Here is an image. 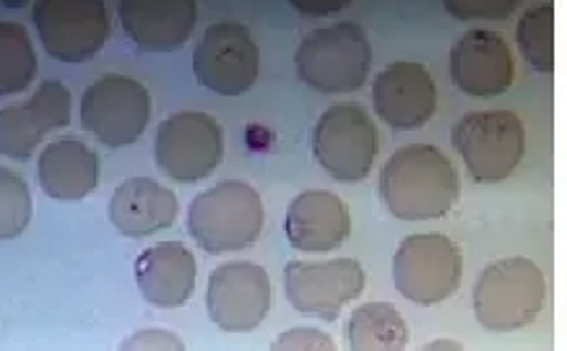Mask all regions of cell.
<instances>
[{
  "instance_id": "cell-4",
  "label": "cell",
  "mask_w": 567,
  "mask_h": 351,
  "mask_svg": "<svg viewBox=\"0 0 567 351\" xmlns=\"http://www.w3.org/2000/svg\"><path fill=\"white\" fill-rule=\"evenodd\" d=\"M264 200L243 180H224L198 193L188 208L190 237L208 256L250 248L264 231Z\"/></svg>"
},
{
  "instance_id": "cell-26",
  "label": "cell",
  "mask_w": 567,
  "mask_h": 351,
  "mask_svg": "<svg viewBox=\"0 0 567 351\" xmlns=\"http://www.w3.org/2000/svg\"><path fill=\"white\" fill-rule=\"evenodd\" d=\"M443 6L458 21H505L520 11V0H445Z\"/></svg>"
},
{
  "instance_id": "cell-23",
  "label": "cell",
  "mask_w": 567,
  "mask_h": 351,
  "mask_svg": "<svg viewBox=\"0 0 567 351\" xmlns=\"http://www.w3.org/2000/svg\"><path fill=\"white\" fill-rule=\"evenodd\" d=\"M37 79V50L27 27L0 21V96L24 92Z\"/></svg>"
},
{
  "instance_id": "cell-15",
  "label": "cell",
  "mask_w": 567,
  "mask_h": 351,
  "mask_svg": "<svg viewBox=\"0 0 567 351\" xmlns=\"http://www.w3.org/2000/svg\"><path fill=\"white\" fill-rule=\"evenodd\" d=\"M71 125V92L63 81L48 79L19 107L0 110V156L27 162L40 141Z\"/></svg>"
},
{
  "instance_id": "cell-6",
  "label": "cell",
  "mask_w": 567,
  "mask_h": 351,
  "mask_svg": "<svg viewBox=\"0 0 567 351\" xmlns=\"http://www.w3.org/2000/svg\"><path fill=\"white\" fill-rule=\"evenodd\" d=\"M464 279V252L447 235H412L393 256V283L404 300L432 308L451 300Z\"/></svg>"
},
{
  "instance_id": "cell-28",
  "label": "cell",
  "mask_w": 567,
  "mask_h": 351,
  "mask_svg": "<svg viewBox=\"0 0 567 351\" xmlns=\"http://www.w3.org/2000/svg\"><path fill=\"white\" fill-rule=\"evenodd\" d=\"M121 351H188L183 339L164 328H144L121 343Z\"/></svg>"
},
{
  "instance_id": "cell-9",
  "label": "cell",
  "mask_w": 567,
  "mask_h": 351,
  "mask_svg": "<svg viewBox=\"0 0 567 351\" xmlns=\"http://www.w3.org/2000/svg\"><path fill=\"white\" fill-rule=\"evenodd\" d=\"M32 21L42 48L61 63H86L110 42V11L102 0H40Z\"/></svg>"
},
{
  "instance_id": "cell-19",
  "label": "cell",
  "mask_w": 567,
  "mask_h": 351,
  "mask_svg": "<svg viewBox=\"0 0 567 351\" xmlns=\"http://www.w3.org/2000/svg\"><path fill=\"white\" fill-rule=\"evenodd\" d=\"M198 264L183 242H156L136 258V283L154 308H183L196 291Z\"/></svg>"
},
{
  "instance_id": "cell-7",
  "label": "cell",
  "mask_w": 567,
  "mask_h": 351,
  "mask_svg": "<svg viewBox=\"0 0 567 351\" xmlns=\"http://www.w3.org/2000/svg\"><path fill=\"white\" fill-rule=\"evenodd\" d=\"M378 125L357 104H336L312 128V154L336 183H362L375 167Z\"/></svg>"
},
{
  "instance_id": "cell-11",
  "label": "cell",
  "mask_w": 567,
  "mask_h": 351,
  "mask_svg": "<svg viewBox=\"0 0 567 351\" xmlns=\"http://www.w3.org/2000/svg\"><path fill=\"white\" fill-rule=\"evenodd\" d=\"M258 42L240 21H216L193 50V73L198 84L221 96L250 92L258 81Z\"/></svg>"
},
{
  "instance_id": "cell-21",
  "label": "cell",
  "mask_w": 567,
  "mask_h": 351,
  "mask_svg": "<svg viewBox=\"0 0 567 351\" xmlns=\"http://www.w3.org/2000/svg\"><path fill=\"white\" fill-rule=\"evenodd\" d=\"M37 180L44 196L65 204L84 200L100 185V156L76 136L58 138L42 148Z\"/></svg>"
},
{
  "instance_id": "cell-14",
  "label": "cell",
  "mask_w": 567,
  "mask_h": 351,
  "mask_svg": "<svg viewBox=\"0 0 567 351\" xmlns=\"http://www.w3.org/2000/svg\"><path fill=\"white\" fill-rule=\"evenodd\" d=\"M451 79L461 92L476 100H495L516 81V58L492 29H468L453 42L447 58Z\"/></svg>"
},
{
  "instance_id": "cell-16",
  "label": "cell",
  "mask_w": 567,
  "mask_h": 351,
  "mask_svg": "<svg viewBox=\"0 0 567 351\" xmlns=\"http://www.w3.org/2000/svg\"><path fill=\"white\" fill-rule=\"evenodd\" d=\"M372 102L383 123L395 131H420L437 112V86L416 61L385 65L372 84Z\"/></svg>"
},
{
  "instance_id": "cell-27",
  "label": "cell",
  "mask_w": 567,
  "mask_h": 351,
  "mask_svg": "<svg viewBox=\"0 0 567 351\" xmlns=\"http://www.w3.org/2000/svg\"><path fill=\"white\" fill-rule=\"evenodd\" d=\"M268 351H339L331 335L326 331H318V328L310 326H297L289 328L276 335V341L271 343Z\"/></svg>"
},
{
  "instance_id": "cell-5",
  "label": "cell",
  "mask_w": 567,
  "mask_h": 351,
  "mask_svg": "<svg viewBox=\"0 0 567 351\" xmlns=\"http://www.w3.org/2000/svg\"><path fill=\"white\" fill-rule=\"evenodd\" d=\"M453 148L476 183H503L526 154V125L511 110L468 112L451 131Z\"/></svg>"
},
{
  "instance_id": "cell-13",
  "label": "cell",
  "mask_w": 567,
  "mask_h": 351,
  "mask_svg": "<svg viewBox=\"0 0 567 351\" xmlns=\"http://www.w3.org/2000/svg\"><path fill=\"white\" fill-rule=\"evenodd\" d=\"M364 268L354 258H336L323 264L292 260L284 268L287 300L302 316L333 323L341 310L364 291Z\"/></svg>"
},
{
  "instance_id": "cell-8",
  "label": "cell",
  "mask_w": 567,
  "mask_h": 351,
  "mask_svg": "<svg viewBox=\"0 0 567 351\" xmlns=\"http://www.w3.org/2000/svg\"><path fill=\"white\" fill-rule=\"evenodd\" d=\"M152 96L131 76L107 73L96 79L81 100V125L107 148L136 144L148 128Z\"/></svg>"
},
{
  "instance_id": "cell-25",
  "label": "cell",
  "mask_w": 567,
  "mask_h": 351,
  "mask_svg": "<svg viewBox=\"0 0 567 351\" xmlns=\"http://www.w3.org/2000/svg\"><path fill=\"white\" fill-rule=\"evenodd\" d=\"M32 221V193L19 172L0 167V240H17Z\"/></svg>"
},
{
  "instance_id": "cell-2",
  "label": "cell",
  "mask_w": 567,
  "mask_h": 351,
  "mask_svg": "<svg viewBox=\"0 0 567 351\" xmlns=\"http://www.w3.org/2000/svg\"><path fill=\"white\" fill-rule=\"evenodd\" d=\"M547 279L532 258L516 256L489 264L474 283V316L492 333L524 331L542 316Z\"/></svg>"
},
{
  "instance_id": "cell-18",
  "label": "cell",
  "mask_w": 567,
  "mask_h": 351,
  "mask_svg": "<svg viewBox=\"0 0 567 351\" xmlns=\"http://www.w3.org/2000/svg\"><path fill=\"white\" fill-rule=\"evenodd\" d=\"M284 231L295 250L331 252L352 235V214L331 190H305L289 204Z\"/></svg>"
},
{
  "instance_id": "cell-22",
  "label": "cell",
  "mask_w": 567,
  "mask_h": 351,
  "mask_svg": "<svg viewBox=\"0 0 567 351\" xmlns=\"http://www.w3.org/2000/svg\"><path fill=\"white\" fill-rule=\"evenodd\" d=\"M347 341L352 351H406L409 326L391 302H368L349 316Z\"/></svg>"
},
{
  "instance_id": "cell-3",
  "label": "cell",
  "mask_w": 567,
  "mask_h": 351,
  "mask_svg": "<svg viewBox=\"0 0 567 351\" xmlns=\"http://www.w3.org/2000/svg\"><path fill=\"white\" fill-rule=\"evenodd\" d=\"M295 69L316 92H360L370 79L372 42L364 27L354 21L312 29L295 52Z\"/></svg>"
},
{
  "instance_id": "cell-12",
  "label": "cell",
  "mask_w": 567,
  "mask_h": 351,
  "mask_svg": "<svg viewBox=\"0 0 567 351\" xmlns=\"http://www.w3.org/2000/svg\"><path fill=\"white\" fill-rule=\"evenodd\" d=\"M274 308V287L266 268L250 260L221 264L208 276L206 310L216 328L227 333H250Z\"/></svg>"
},
{
  "instance_id": "cell-1",
  "label": "cell",
  "mask_w": 567,
  "mask_h": 351,
  "mask_svg": "<svg viewBox=\"0 0 567 351\" xmlns=\"http://www.w3.org/2000/svg\"><path fill=\"white\" fill-rule=\"evenodd\" d=\"M388 214L401 221L443 219L461 198V177L453 162L432 144L404 146L383 164L378 180Z\"/></svg>"
},
{
  "instance_id": "cell-30",
  "label": "cell",
  "mask_w": 567,
  "mask_h": 351,
  "mask_svg": "<svg viewBox=\"0 0 567 351\" xmlns=\"http://www.w3.org/2000/svg\"><path fill=\"white\" fill-rule=\"evenodd\" d=\"M420 351H464V347H461V343L453 341V339H437V341L424 343Z\"/></svg>"
},
{
  "instance_id": "cell-17",
  "label": "cell",
  "mask_w": 567,
  "mask_h": 351,
  "mask_svg": "<svg viewBox=\"0 0 567 351\" xmlns=\"http://www.w3.org/2000/svg\"><path fill=\"white\" fill-rule=\"evenodd\" d=\"M123 32L144 52L181 50L198 24L193 0H125L117 6Z\"/></svg>"
},
{
  "instance_id": "cell-20",
  "label": "cell",
  "mask_w": 567,
  "mask_h": 351,
  "mask_svg": "<svg viewBox=\"0 0 567 351\" xmlns=\"http://www.w3.org/2000/svg\"><path fill=\"white\" fill-rule=\"evenodd\" d=\"M107 211L112 227L121 235L138 240V237L173 227L181 204L167 185L148 180V177H131L112 193Z\"/></svg>"
},
{
  "instance_id": "cell-29",
  "label": "cell",
  "mask_w": 567,
  "mask_h": 351,
  "mask_svg": "<svg viewBox=\"0 0 567 351\" xmlns=\"http://www.w3.org/2000/svg\"><path fill=\"white\" fill-rule=\"evenodd\" d=\"M349 3H292L295 11H300L302 17H331V13L344 11Z\"/></svg>"
},
{
  "instance_id": "cell-24",
  "label": "cell",
  "mask_w": 567,
  "mask_h": 351,
  "mask_svg": "<svg viewBox=\"0 0 567 351\" xmlns=\"http://www.w3.org/2000/svg\"><path fill=\"white\" fill-rule=\"evenodd\" d=\"M516 42L534 71H555V3L528 6L518 19Z\"/></svg>"
},
{
  "instance_id": "cell-10",
  "label": "cell",
  "mask_w": 567,
  "mask_h": 351,
  "mask_svg": "<svg viewBox=\"0 0 567 351\" xmlns=\"http://www.w3.org/2000/svg\"><path fill=\"white\" fill-rule=\"evenodd\" d=\"M154 156L169 180L188 185L206 180L224 159L221 125L208 112H177L156 131Z\"/></svg>"
}]
</instances>
